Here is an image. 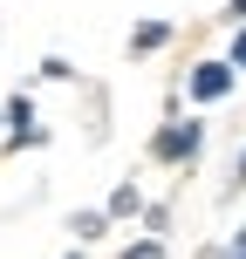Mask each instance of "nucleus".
I'll return each mask as SVG.
<instances>
[{"mask_svg": "<svg viewBox=\"0 0 246 259\" xmlns=\"http://www.w3.org/2000/svg\"><path fill=\"white\" fill-rule=\"evenodd\" d=\"M198 143H205V130H198L192 116H171L151 137V157H157V164H185V157H198Z\"/></svg>", "mask_w": 246, "mask_h": 259, "instance_id": "obj_1", "label": "nucleus"}, {"mask_svg": "<svg viewBox=\"0 0 246 259\" xmlns=\"http://www.w3.org/2000/svg\"><path fill=\"white\" fill-rule=\"evenodd\" d=\"M233 82H239L233 62H198L185 89H192V103H226V96H233Z\"/></svg>", "mask_w": 246, "mask_h": 259, "instance_id": "obj_2", "label": "nucleus"}, {"mask_svg": "<svg viewBox=\"0 0 246 259\" xmlns=\"http://www.w3.org/2000/svg\"><path fill=\"white\" fill-rule=\"evenodd\" d=\"M103 211H110V225H117V219H137V211H144V191H137V184H117Z\"/></svg>", "mask_w": 246, "mask_h": 259, "instance_id": "obj_3", "label": "nucleus"}, {"mask_svg": "<svg viewBox=\"0 0 246 259\" xmlns=\"http://www.w3.org/2000/svg\"><path fill=\"white\" fill-rule=\"evenodd\" d=\"M164 41H171V27H164V21H144L137 34H130V48H137V55H151V48H164Z\"/></svg>", "mask_w": 246, "mask_h": 259, "instance_id": "obj_4", "label": "nucleus"}, {"mask_svg": "<svg viewBox=\"0 0 246 259\" xmlns=\"http://www.w3.org/2000/svg\"><path fill=\"white\" fill-rule=\"evenodd\" d=\"M68 225H76V239L89 246V239H103V232H110V211H76Z\"/></svg>", "mask_w": 246, "mask_h": 259, "instance_id": "obj_5", "label": "nucleus"}, {"mask_svg": "<svg viewBox=\"0 0 246 259\" xmlns=\"http://www.w3.org/2000/svg\"><path fill=\"white\" fill-rule=\"evenodd\" d=\"M123 259H164V239H137V246H123Z\"/></svg>", "mask_w": 246, "mask_h": 259, "instance_id": "obj_6", "label": "nucleus"}, {"mask_svg": "<svg viewBox=\"0 0 246 259\" xmlns=\"http://www.w3.org/2000/svg\"><path fill=\"white\" fill-rule=\"evenodd\" d=\"M233 68H246V21H239V34H233V55H226Z\"/></svg>", "mask_w": 246, "mask_h": 259, "instance_id": "obj_7", "label": "nucleus"}, {"mask_svg": "<svg viewBox=\"0 0 246 259\" xmlns=\"http://www.w3.org/2000/svg\"><path fill=\"white\" fill-rule=\"evenodd\" d=\"M233 191H246V150H239V164H233Z\"/></svg>", "mask_w": 246, "mask_h": 259, "instance_id": "obj_8", "label": "nucleus"}, {"mask_svg": "<svg viewBox=\"0 0 246 259\" xmlns=\"http://www.w3.org/2000/svg\"><path fill=\"white\" fill-rule=\"evenodd\" d=\"M226 259H246V232H233V246H226Z\"/></svg>", "mask_w": 246, "mask_h": 259, "instance_id": "obj_9", "label": "nucleus"}, {"mask_svg": "<svg viewBox=\"0 0 246 259\" xmlns=\"http://www.w3.org/2000/svg\"><path fill=\"white\" fill-rule=\"evenodd\" d=\"M226 21H246V0H226Z\"/></svg>", "mask_w": 246, "mask_h": 259, "instance_id": "obj_10", "label": "nucleus"}, {"mask_svg": "<svg viewBox=\"0 0 246 259\" xmlns=\"http://www.w3.org/2000/svg\"><path fill=\"white\" fill-rule=\"evenodd\" d=\"M68 259H82V252H68Z\"/></svg>", "mask_w": 246, "mask_h": 259, "instance_id": "obj_11", "label": "nucleus"}, {"mask_svg": "<svg viewBox=\"0 0 246 259\" xmlns=\"http://www.w3.org/2000/svg\"><path fill=\"white\" fill-rule=\"evenodd\" d=\"M0 123H7V116H0Z\"/></svg>", "mask_w": 246, "mask_h": 259, "instance_id": "obj_12", "label": "nucleus"}]
</instances>
